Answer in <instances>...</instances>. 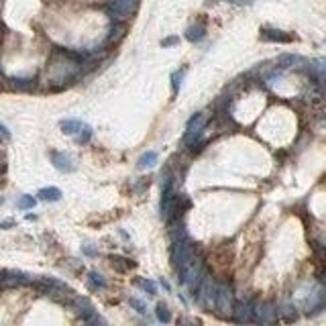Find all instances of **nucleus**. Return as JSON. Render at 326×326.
<instances>
[{"mask_svg":"<svg viewBox=\"0 0 326 326\" xmlns=\"http://www.w3.org/2000/svg\"><path fill=\"white\" fill-rule=\"evenodd\" d=\"M108 11H110L112 17L127 19V17L133 15V11H135V0H110Z\"/></svg>","mask_w":326,"mask_h":326,"instance_id":"f257e3e1","label":"nucleus"},{"mask_svg":"<svg viewBox=\"0 0 326 326\" xmlns=\"http://www.w3.org/2000/svg\"><path fill=\"white\" fill-rule=\"evenodd\" d=\"M51 161H53V165H55L59 171H72V169H74V161H72L66 153L53 151V153H51Z\"/></svg>","mask_w":326,"mask_h":326,"instance_id":"f03ea898","label":"nucleus"},{"mask_svg":"<svg viewBox=\"0 0 326 326\" xmlns=\"http://www.w3.org/2000/svg\"><path fill=\"white\" fill-rule=\"evenodd\" d=\"M263 39H265V41L287 43V41H291L293 37H291V35H285L283 31H275V29H263Z\"/></svg>","mask_w":326,"mask_h":326,"instance_id":"7ed1b4c3","label":"nucleus"},{"mask_svg":"<svg viewBox=\"0 0 326 326\" xmlns=\"http://www.w3.org/2000/svg\"><path fill=\"white\" fill-rule=\"evenodd\" d=\"M39 198L45 202H57V200H62V190L59 188H43V190H39Z\"/></svg>","mask_w":326,"mask_h":326,"instance_id":"20e7f679","label":"nucleus"},{"mask_svg":"<svg viewBox=\"0 0 326 326\" xmlns=\"http://www.w3.org/2000/svg\"><path fill=\"white\" fill-rule=\"evenodd\" d=\"M59 127H62V131L66 135H78V131L84 127L80 121H76V118H70V121H62L59 123Z\"/></svg>","mask_w":326,"mask_h":326,"instance_id":"39448f33","label":"nucleus"},{"mask_svg":"<svg viewBox=\"0 0 326 326\" xmlns=\"http://www.w3.org/2000/svg\"><path fill=\"white\" fill-rule=\"evenodd\" d=\"M155 163H157V153H155V151H147V153H143L141 159H139V167H141V169H149V167H153Z\"/></svg>","mask_w":326,"mask_h":326,"instance_id":"423d86ee","label":"nucleus"},{"mask_svg":"<svg viewBox=\"0 0 326 326\" xmlns=\"http://www.w3.org/2000/svg\"><path fill=\"white\" fill-rule=\"evenodd\" d=\"M186 37H188L190 41H200V39L204 37V27H200V25L190 27L188 31H186Z\"/></svg>","mask_w":326,"mask_h":326,"instance_id":"0eeeda50","label":"nucleus"},{"mask_svg":"<svg viewBox=\"0 0 326 326\" xmlns=\"http://www.w3.org/2000/svg\"><path fill=\"white\" fill-rule=\"evenodd\" d=\"M90 139H92V129H90V127H82V129L78 131V137H76L78 143H88Z\"/></svg>","mask_w":326,"mask_h":326,"instance_id":"6e6552de","label":"nucleus"},{"mask_svg":"<svg viewBox=\"0 0 326 326\" xmlns=\"http://www.w3.org/2000/svg\"><path fill=\"white\" fill-rule=\"evenodd\" d=\"M35 204H37V202H35L33 196H21V200H19V208L27 210V208H33Z\"/></svg>","mask_w":326,"mask_h":326,"instance_id":"1a4fd4ad","label":"nucleus"},{"mask_svg":"<svg viewBox=\"0 0 326 326\" xmlns=\"http://www.w3.org/2000/svg\"><path fill=\"white\" fill-rule=\"evenodd\" d=\"M88 281H90V287H104L106 285V279H102L98 273H90Z\"/></svg>","mask_w":326,"mask_h":326,"instance_id":"9d476101","label":"nucleus"},{"mask_svg":"<svg viewBox=\"0 0 326 326\" xmlns=\"http://www.w3.org/2000/svg\"><path fill=\"white\" fill-rule=\"evenodd\" d=\"M155 312H157V318H159L161 322H169V320H171V314H169V310H167L163 304H159Z\"/></svg>","mask_w":326,"mask_h":326,"instance_id":"9b49d317","label":"nucleus"},{"mask_svg":"<svg viewBox=\"0 0 326 326\" xmlns=\"http://www.w3.org/2000/svg\"><path fill=\"white\" fill-rule=\"evenodd\" d=\"M139 285L145 289V291H149V293H155V285L151 281H139Z\"/></svg>","mask_w":326,"mask_h":326,"instance_id":"f8f14e48","label":"nucleus"},{"mask_svg":"<svg viewBox=\"0 0 326 326\" xmlns=\"http://www.w3.org/2000/svg\"><path fill=\"white\" fill-rule=\"evenodd\" d=\"M131 304L137 308V312H141V314H145V304L141 302V300H131Z\"/></svg>","mask_w":326,"mask_h":326,"instance_id":"ddd939ff","label":"nucleus"},{"mask_svg":"<svg viewBox=\"0 0 326 326\" xmlns=\"http://www.w3.org/2000/svg\"><path fill=\"white\" fill-rule=\"evenodd\" d=\"M175 43H177V39H175V37H171V39H165V41H163V45H175Z\"/></svg>","mask_w":326,"mask_h":326,"instance_id":"4468645a","label":"nucleus"},{"mask_svg":"<svg viewBox=\"0 0 326 326\" xmlns=\"http://www.w3.org/2000/svg\"><path fill=\"white\" fill-rule=\"evenodd\" d=\"M84 253H88V255H94V249H92V247H84Z\"/></svg>","mask_w":326,"mask_h":326,"instance_id":"2eb2a0df","label":"nucleus"},{"mask_svg":"<svg viewBox=\"0 0 326 326\" xmlns=\"http://www.w3.org/2000/svg\"><path fill=\"white\" fill-rule=\"evenodd\" d=\"M3 167H5V165H3V159H0V171H3Z\"/></svg>","mask_w":326,"mask_h":326,"instance_id":"dca6fc26","label":"nucleus"}]
</instances>
